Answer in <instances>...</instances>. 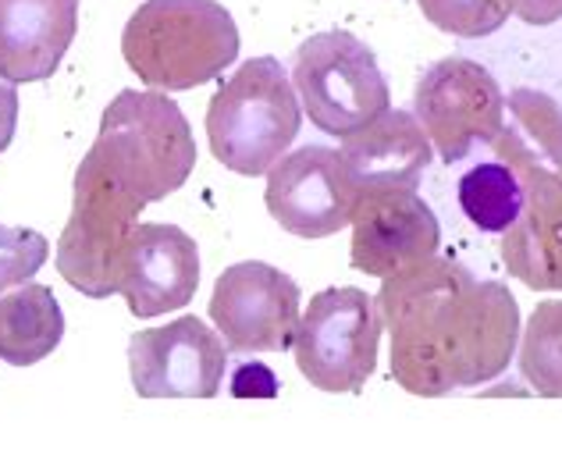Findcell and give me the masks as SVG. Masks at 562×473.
<instances>
[{"label":"cell","instance_id":"obj_17","mask_svg":"<svg viewBox=\"0 0 562 473\" xmlns=\"http://www.w3.org/2000/svg\"><path fill=\"white\" fill-rule=\"evenodd\" d=\"M65 338V314L57 295L25 282L0 292V360L11 367H33L47 360Z\"/></svg>","mask_w":562,"mask_h":473},{"label":"cell","instance_id":"obj_20","mask_svg":"<svg viewBox=\"0 0 562 473\" xmlns=\"http://www.w3.org/2000/svg\"><path fill=\"white\" fill-rule=\"evenodd\" d=\"M509 128L535 150L544 165L562 171V111L549 93L516 90L509 100Z\"/></svg>","mask_w":562,"mask_h":473},{"label":"cell","instance_id":"obj_14","mask_svg":"<svg viewBox=\"0 0 562 473\" xmlns=\"http://www.w3.org/2000/svg\"><path fill=\"white\" fill-rule=\"evenodd\" d=\"M200 289V246L179 225H136L128 232L117 295L128 314L150 320L182 309Z\"/></svg>","mask_w":562,"mask_h":473},{"label":"cell","instance_id":"obj_2","mask_svg":"<svg viewBox=\"0 0 562 473\" xmlns=\"http://www.w3.org/2000/svg\"><path fill=\"white\" fill-rule=\"evenodd\" d=\"M122 54L150 90L186 93L239 57V25L217 0H143L122 33Z\"/></svg>","mask_w":562,"mask_h":473},{"label":"cell","instance_id":"obj_12","mask_svg":"<svg viewBox=\"0 0 562 473\" xmlns=\"http://www.w3.org/2000/svg\"><path fill=\"white\" fill-rule=\"evenodd\" d=\"M357 196L360 189L352 185L342 154L328 146H303L268 171L263 203L289 235L328 239L352 221Z\"/></svg>","mask_w":562,"mask_h":473},{"label":"cell","instance_id":"obj_6","mask_svg":"<svg viewBox=\"0 0 562 473\" xmlns=\"http://www.w3.org/2000/svg\"><path fill=\"white\" fill-rule=\"evenodd\" d=\"M146 211L139 196L114 182L97 160L86 154L76 168V200H71V217L57 239V271L65 282L90 295V300H108L117 295V274H122V254L128 232L136 228V217Z\"/></svg>","mask_w":562,"mask_h":473},{"label":"cell","instance_id":"obj_4","mask_svg":"<svg viewBox=\"0 0 562 473\" xmlns=\"http://www.w3.org/2000/svg\"><path fill=\"white\" fill-rule=\"evenodd\" d=\"M303 103L278 57L263 54L221 82L206 108V136L217 165L257 179L268 174L300 136Z\"/></svg>","mask_w":562,"mask_h":473},{"label":"cell","instance_id":"obj_7","mask_svg":"<svg viewBox=\"0 0 562 473\" xmlns=\"http://www.w3.org/2000/svg\"><path fill=\"white\" fill-rule=\"evenodd\" d=\"M378 349L381 309L357 285L317 292L292 338L300 374L328 395H357L374 374Z\"/></svg>","mask_w":562,"mask_h":473},{"label":"cell","instance_id":"obj_10","mask_svg":"<svg viewBox=\"0 0 562 473\" xmlns=\"http://www.w3.org/2000/svg\"><path fill=\"white\" fill-rule=\"evenodd\" d=\"M303 292L263 260H243L221 271L211 295V320L232 352H285L300 328Z\"/></svg>","mask_w":562,"mask_h":473},{"label":"cell","instance_id":"obj_19","mask_svg":"<svg viewBox=\"0 0 562 473\" xmlns=\"http://www.w3.org/2000/svg\"><path fill=\"white\" fill-rule=\"evenodd\" d=\"M520 374L541 398H562V300L538 303L520 331Z\"/></svg>","mask_w":562,"mask_h":473},{"label":"cell","instance_id":"obj_3","mask_svg":"<svg viewBox=\"0 0 562 473\" xmlns=\"http://www.w3.org/2000/svg\"><path fill=\"white\" fill-rule=\"evenodd\" d=\"M90 157L150 206L186 185L196 168V139L168 93L122 90L100 117Z\"/></svg>","mask_w":562,"mask_h":473},{"label":"cell","instance_id":"obj_8","mask_svg":"<svg viewBox=\"0 0 562 473\" xmlns=\"http://www.w3.org/2000/svg\"><path fill=\"white\" fill-rule=\"evenodd\" d=\"M524 185L520 217L502 232V263L535 292H562V171L549 168L509 125L487 143Z\"/></svg>","mask_w":562,"mask_h":473},{"label":"cell","instance_id":"obj_16","mask_svg":"<svg viewBox=\"0 0 562 473\" xmlns=\"http://www.w3.org/2000/svg\"><path fill=\"white\" fill-rule=\"evenodd\" d=\"M435 143L409 111H384L363 128L349 132L342 139V160L352 185L363 189H384L403 185L417 189L420 174L431 165Z\"/></svg>","mask_w":562,"mask_h":473},{"label":"cell","instance_id":"obj_22","mask_svg":"<svg viewBox=\"0 0 562 473\" xmlns=\"http://www.w3.org/2000/svg\"><path fill=\"white\" fill-rule=\"evenodd\" d=\"M47 257H50L47 235H40L36 228L0 225V292L33 282L43 263H47Z\"/></svg>","mask_w":562,"mask_h":473},{"label":"cell","instance_id":"obj_23","mask_svg":"<svg viewBox=\"0 0 562 473\" xmlns=\"http://www.w3.org/2000/svg\"><path fill=\"white\" fill-rule=\"evenodd\" d=\"M232 395H278V381L263 363H249L235 374Z\"/></svg>","mask_w":562,"mask_h":473},{"label":"cell","instance_id":"obj_9","mask_svg":"<svg viewBox=\"0 0 562 473\" xmlns=\"http://www.w3.org/2000/svg\"><path fill=\"white\" fill-rule=\"evenodd\" d=\"M413 114L446 165L463 160L477 143H492L506 125V97L495 76L470 57H441L413 90Z\"/></svg>","mask_w":562,"mask_h":473},{"label":"cell","instance_id":"obj_13","mask_svg":"<svg viewBox=\"0 0 562 473\" xmlns=\"http://www.w3.org/2000/svg\"><path fill=\"white\" fill-rule=\"evenodd\" d=\"M352 246L349 260L352 268L389 278L413 268L427 257L438 254L441 225L417 189L384 185V189H363L352 206Z\"/></svg>","mask_w":562,"mask_h":473},{"label":"cell","instance_id":"obj_15","mask_svg":"<svg viewBox=\"0 0 562 473\" xmlns=\"http://www.w3.org/2000/svg\"><path fill=\"white\" fill-rule=\"evenodd\" d=\"M76 33L79 0H0V79H50Z\"/></svg>","mask_w":562,"mask_h":473},{"label":"cell","instance_id":"obj_18","mask_svg":"<svg viewBox=\"0 0 562 473\" xmlns=\"http://www.w3.org/2000/svg\"><path fill=\"white\" fill-rule=\"evenodd\" d=\"M460 206L473 228L502 235L516 217H520L524 185L506 160L477 165L460 179Z\"/></svg>","mask_w":562,"mask_h":473},{"label":"cell","instance_id":"obj_5","mask_svg":"<svg viewBox=\"0 0 562 473\" xmlns=\"http://www.w3.org/2000/svg\"><path fill=\"white\" fill-rule=\"evenodd\" d=\"M292 86L310 122L342 139L392 108L389 79L381 76L374 50L349 29L303 40L292 61Z\"/></svg>","mask_w":562,"mask_h":473},{"label":"cell","instance_id":"obj_21","mask_svg":"<svg viewBox=\"0 0 562 473\" xmlns=\"http://www.w3.org/2000/svg\"><path fill=\"white\" fill-rule=\"evenodd\" d=\"M417 8L441 33L481 40L509 22L513 0H417Z\"/></svg>","mask_w":562,"mask_h":473},{"label":"cell","instance_id":"obj_25","mask_svg":"<svg viewBox=\"0 0 562 473\" xmlns=\"http://www.w3.org/2000/svg\"><path fill=\"white\" fill-rule=\"evenodd\" d=\"M513 11L527 25H555L562 22V0H513Z\"/></svg>","mask_w":562,"mask_h":473},{"label":"cell","instance_id":"obj_1","mask_svg":"<svg viewBox=\"0 0 562 473\" xmlns=\"http://www.w3.org/2000/svg\"><path fill=\"white\" fill-rule=\"evenodd\" d=\"M378 309L392 342V378L420 398L495 381L520 342L509 285L438 254L381 278Z\"/></svg>","mask_w":562,"mask_h":473},{"label":"cell","instance_id":"obj_11","mask_svg":"<svg viewBox=\"0 0 562 473\" xmlns=\"http://www.w3.org/2000/svg\"><path fill=\"white\" fill-rule=\"evenodd\" d=\"M200 317H175L128 342V374L139 398H214L225 384L228 352Z\"/></svg>","mask_w":562,"mask_h":473},{"label":"cell","instance_id":"obj_24","mask_svg":"<svg viewBox=\"0 0 562 473\" xmlns=\"http://www.w3.org/2000/svg\"><path fill=\"white\" fill-rule=\"evenodd\" d=\"M14 128H19V90L14 82H0V154L8 150L14 139Z\"/></svg>","mask_w":562,"mask_h":473}]
</instances>
